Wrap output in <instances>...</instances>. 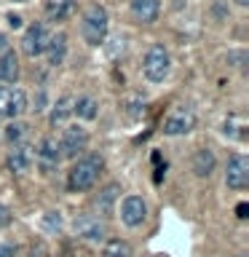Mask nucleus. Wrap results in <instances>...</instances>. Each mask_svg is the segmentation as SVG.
<instances>
[{"label": "nucleus", "mask_w": 249, "mask_h": 257, "mask_svg": "<svg viewBox=\"0 0 249 257\" xmlns=\"http://www.w3.org/2000/svg\"><path fill=\"white\" fill-rule=\"evenodd\" d=\"M72 11H75V0H51L46 6L48 22H64L72 16Z\"/></svg>", "instance_id": "nucleus-18"}, {"label": "nucleus", "mask_w": 249, "mask_h": 257, "mask_svg": "<svg viewBox=\"0 0 249 257\" xmlns=\"http://www.w3.org/2000/svg\"><path fill=\"white\" fill-rule=\"evenodd\" d=\"M72 112H75L80 120H94L96 112H99V102H96L94 96H78V99L72 102Z\"/></svg>", "instance_id": "nucleus-19"}, {"label": "nucleus", "mask_w": 249, "mask_h": 257, "mask_svg": "<svg viewBox=\"0 0 249 257\" xmlns=\"http://www.w3.org/2000/svg\"><path fill=\"white\" fill-rule=\"evenodd\" d=\"M148 217V204H145L142 196H126L123 204H120V220L129 228H140Z\"/></svg>", "instance_id": "nucleus-9"}, {"label": "nucleus", "mask_w": 249, "mask_h": 257, "mask_svg": "<svg viewBox=\"0 0 249 257\" xmlns=\"http://www.w3.org/2000/svg\"><path fill=\"white\" fill-rule=\"evenodd\" d=\"M246 212H249V206H246V204H238V206H236V217H241V220L246 217Z\"/></svg>", "instance_id": "nucleus-28"}, {"label": "nucleus", "mask_w": 249, "mask_h": 257, "mask_svg": "<svg viewBox=\"0 0 249 257\" xmlns=\"http://www.w3.org/2000/svg\"><path fill=\"white\" fill-rule=\"evenodd\" d=\"M70 112H72V99H70V96H62V99L54 104L51 118H48V120H51V126H62L64 120L70 118Z\"/></svg>", "instance_id": "nucleus-20"}, {"label": "nucleus", "mask_w": 249, "mask_h": 257, "mask_svg": "<svg viewBox=\"0 0 249 257\" xmlns=\"http://www.w3.org/2000/svg\"><path fill=\"white\" fill-rule=\"evenodd\" d=\"M193 126H196V115H193V110H174L172 115H166L164 120V134L169 137H182L193 132Z\"/></svg>", "instance_id": "nucleus-10"}, {"label": "nucleus", "mask_w": 249, "mask_h": 257, "mask_svg": "<svg viewBox=\"0 0 249 257\" xmlns=\"http://www.w3.org/2000/svg\"><path fill=\"white\" fill-rule=\"evenodd\" d=\"M3 51H8V38L0 32V54H3Z\"/></svg>", "instance_id": "nucleus-29"}, {"label": "nucleus", "mask_w": 249, "mask_h": 257, "mask_svg": "<svg viewBox=\"0 0 249 257\" xmlns=\"http://www.w3.org/2000/svg\"><path fill=\"white\" fill-rule=\"evenodd\" d=\"M27 134H30V126L19 123V120H11V123L6 126V140L11 145H22L24 140H27Z\"/></svg>", "instance_id": "nucleus-22"}, {"label": "nucleus", "mask_w": 249, "mask_h": 257, "mask_svg": "<svg viewBox=\"0 0 249 257\" xmlns=\"http://www.w3.org/2000/svg\"><path fill=\"white\" fill-rule=\"evenodd\" d=\"M72 230H75L78 238L91 241V244H99L107 236V228H104V222L96 214H78L75 222H72Z\"/></svg>", "instance_id": "nucleus-7"}, {"label": "nucleus", "mask_w": 249, "mask_h": 257, "mask_svg": "<svg viewBox=\"0 0 249 257\" xmlns=\"http://www.w3.org/2000/svg\"><path fill=\"white\" fill-rule=\"evenodd\" d=\"M32 164H35V150L30 145H14L11 153H8V169L14 174H27Z\"/></svg>", "instance_id": "nucleus-12"}, {"label": "nucleus", "mask_w": 249, "mask_h": 257, "mask_svg": "<svg viewBox=\"0 0 249 257\" xmlns=\"http://www.w3.org/2000/svg\"><path fill=\"white\" fill-rule=\"evenodd\" d=\"M38 164H40V174H51L56 164H59V145H56L54 137H43V140L38 142Z\"/></svg>", "instance_id": "nucleus-11"}, {"label": "nucleus", "mask_w": 249, "mask_h": 257, "mask_svg": "<svg viewBox=\"0 0 249 257\" xmlns=\"http://www.w3.org/2000/svg\"><path fill=\"white\" fill-rule=\"evenodd\" d=\"M72 257H75V254H72Z\"/></svg>", "instance_id": "nucleus-32"}, {"label": "nucleus", "mask_w": 249, "mask_h": 257, "mask_svg": "<svg viewBox=\"0 0 249 257\" xmlns=\"http://www.w3.org/2000/svg\"><path fill=\"white\" fill-rule=\"evenodd\" d=\"M46 54H48V64L59 67L67 56V35L64 32H56V35L48 38V46H46Z\"/></svg>", "instance_id": "nucleus-15"}, {"label": "nucleus", "mask_w": 249, "mask_h": 257, "mask_svg": "<svg viewBox=\"0 0 249 257\" xmlns=\"http://www.w3.org/2000/svg\"><path fill=\"white\" fill-rule=\"evenodd\" d=\"M104 161L102 156H96V153H86V156H80L72 169L67 172V188L72 193H86L91 190L96 180H99V172H102Z\"/></svg>", "instance_id": "nucleus-1"}, {"label": "nucleus", "mask_w": 249, "mask_h": 257, "mask_svg": "<svg viewBox=\"0 0 249 257\" xmlns=\"http://www.w3.org/2000/svg\"><path fill=\"white\" fill-rule=\"evenodd\" d=\"M236 3H238V6H249V0H236Z\"/></svg>", "instance_id": "nucleus-30"}, {"label": "nucleus", "mask_w": 249, "mask_h": 257, "mask_svg": "<svg viewBox=\"0 0 249 257\" xmlns=\"http://www.w3.org/2000/svg\"><path fill=\"white\" fill-rule=\"evenodd\" d=\"M19 78V56H16L11 48L0 54V80L3 83H16Z\"/></svg>", "instance_id": "nucleus-17"}, {"label": "nucleus", "mask_w": 249, "mask_h": 257, "mask_svg": "<svg viewBox=\"0 0 249 257\" xmlns=\"http://www.w3.org/2000/svg\"><path fill=\"white\" fill-rule=\"evenodd\" d=\"M11 220H14V214H11V209H8V206H3V204H0V228H8V225H11Z\"/></svg>", "instance_id": "nucleus-25"}, {"label": "nucleus", "mask_w": 249, "mask_h": 257, "mask_svg": "<svg viewBox=\"0 0 249 257\" xmlns=\"http://www.w3.org/2000/svg\"><path fill=\"white\" fill-rule=\"evenodd\" d=\"M169 72H172V56H169L166 46H161V43L150 46L145 59H142V75L150 83H164L169 78Z\"/></svg>", "instance_id": "nucleus-3"}, {"label": "nucleus", "mask_w": 249, "mask_h": 257, "mask_svg": "<svg viewBox=\"0 0 249 257\" xmlns=\"http://www.w3.org/2000/svg\"><path fill=\"white\" fill-rule=\"evenodd\" d=\"M24 110H27V94L22 88L0 86V118L16 120Z\"/></svg>", "instance_id": "nucleus-5"}, {"label": "nucleus", "mask_w": 249, "mask_h": 257, "mask_svg": "<svg viewBox=\"0 0 249 257\" xmlns=\"http://www.w3.org/2000/svg\"><path fill=\"white\" fill-rule=\"evenodd\" d=\"M225 185L230 190H244L249 185V158L236 153L228 161V169H225Z\"/></svg>", "instance_id": "nucleus-8"}, {"label": "nucleus", "mask_w": 249, "mask_h": 257, "mask_svg": "<svg viewBox=\"0 0 249 257\" xmlns=\"http://www.w3.org/2000/svg\"><path fill=\"white\" fill-rule=\"evenodd\" d=\"M0 257H16V249L11 244H0Z\"/></svg>", "instance_id": "nucleus-26"}, {"label": "nucleus", "mask_w": 249, "mask_h": 257, "mask_svg": "<svg viewBox=\"0 0 249 257\" xmlns=\"http://www.w3.org/2000/svg\"><path fill=\"white\" fill-rule=\"evenodd\" d=\"M40 228L46 233H59L62 230V214L59 212H46L43 220H40Z\"/></svg>", "instance_id": "nucleus-23"}, {"label": "nucleus", "mask_w": 249, "mask_h": 257, "mask_svg": "<svg viewBox=\"0 0 249 257\" xmlns=\"http://www.w3.org/2000/svg\"><path fill=\"white\" fill-rule=\"evenodd\" d=\"M8 24H11L14 30H19V27H22V16H16V14H8Z\"/></svg>", "instance_id": "nucleus-27"}, {"label": "nucleus", "mask_w": 249, "mask_h": 257, "mask_svg": "<svg viewBox=\"0 0 249 257\" xmlns=\"http://www.w3.org/2000/svg\"><path fill=\"white\" fill-rule=\"evenodd\" d=\"M214 166H217V158L209 148H201L193 153V172H196V177H212Z\"/></svg>", "instance_id": "nucleus-16"}, {"label": "nucleus", "mask_w": 249, "mask_h": 257, "mask_svg": "<svg viewBox=\"0 0 249 257\" xmlns=\"http://www.w3.org/2000/svg\"><path fill=\"white\" fill-rule=\"evenodd\" d=\"M30 257H48V246L43 241H35V244L30 246Z\"/></svg>", "instance_id": "nucleus-24"}, {"label": "nucleus", "mask_w": 249, "mask_h": 257, "mask_svg": "<svg viewBox=\"0 0 249 257\" xmlns=\"http://www.w3.org/2000/svg\"><path fill=\"white\" fill-rule=\"evenodd\" d=\"M118 193H120V188H118L115 182H110L107 188H102V190L94 196V209H96V214H99V220H102V217H110V214H112V204H115Z\"/></svg>", "instance_id": "nucleus-14"}, {"label": "nucleus", "mask_w": 249, "mask_h": 257, "mask_svg": "<svg viewBox=\"0 0 249 257\" xmlns=\"http://www.w3.org/2000/svg\"><path fill=\"white\" fill-rule=\"evenodd\" d=\"M129 8H132V16L140 24H153L158 19L161 0H129Z\"/></svg>", "instance_id": "nucleus-13"}, {"label": "nucleus", "mask_w": 249, "mask_h": 257, "mask_svg": "<svg viewBox=\"0 0 249 257\" xmlns=\"http://www.w3.org/2000/svg\"><path fill=\"white\" fill-rule=\"evenodd\" d=\"M102 257H132V246L123 238H110L102 249Z\"/></svg>", "instance_id": "nucleus-21"}, {"label": "nucleus", "mask_w": 249, "mask_h": 257, "mask_svg": "<svg viewBox=\"0 0 249 257\" xmlns=\"http://www.w3.org/2000/svg\"><path fill=\"white\" fill-rule=\"evenodd\" d=\"M48 27L43 22H32L27 30H24V38H22V51L27 54V56H40V54H46V46H48Z\"/></svg>", "instance_id": "nucleus-6"}, {"label": "nucleus", "mask_w": 249, "mask_h": 257, "mask_svg": "<svg viewBox=\"0 0 249 257\" xmlns=\"http://www.w3.org/2000/svg\"><path fill=\"white\" fill-rule=\"evenodd\" d=\"M14 3H27V0H14Z\"/></svg>", "instance_id": "nucleus-31"}, {"label": "nucleus", "mask_w": 249, "mask_h": 257, "mask_svg": "<svg viewBox=\"0 0 249 257\" xmlns=\"http://www.w3.org/2000/svg\"><path fill=\"white\" fill-rule=\"evenodd\" d=\"M56 145H59V158H78L88 148V132L83 126H67Z\"/></svg>", "instance_id": "nucleus-4"}, {"label": "nucleus", "mask_w": 249, "mask_h": 257, "mask_svg": "<svg viewBox=\"0 0 249 257\" xmlns=\"http://www.w3.org/2000/svg\"><path fill=\"white\" fill-rule=\"evenodd\" d=\"M107 30H110L107 8L99 3H91L83 11V19H80V35H83V40L88 46H102L104 38H107Z\"/></svg>", "instance_id": "nucleus-2"}]
</instances>
